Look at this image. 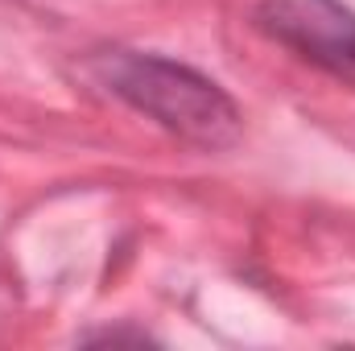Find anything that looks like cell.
<instances>
[{
    "label": "cell",
    "mask_w": 355,
    "mask_h": 351,
    "mask_svg": "<svg viewBox=\"0 0 355 351\" xmlns=\"http://www.w3.org/2000/svg\"><path fill=\"white\" fill-rule=\"evenodd\" d=\"M95 75L112 95H120L124 103H132L137 112H145L190 145L227 149L240 137L236 103L194 67H182L162 54L107 50L95 58Z\"/></svg>",
    "instance_id": "6da1fadb"
},
{
    "label": "cell",
    "mask_w": 355,
    "mask_h": 351,
    "mask_svg": "<svg viewBox=\"0 0 355 351\" xmlns=\"http://www.w3.org/2000/svg\"><path fill=\"white\" fill-rule=\"evenodd\" d=\"M257 25L331 79L355 83V12L343 0H265Z\"/></svg>",
    "instance_id": "7a4b0ae2"
}]
</instances>
